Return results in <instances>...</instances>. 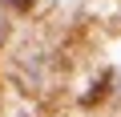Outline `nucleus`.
<instances>
[{
  "label": "nucleus",
  "mask_w": 121,
  "mask_h": 117,
  "mask_svg": "<svg viewBox=\"0 0 121 117\" xmlns=\"http://www.w3.org/2000/svg\"><path fill=\"white\" fill-rule=\"evenodd\" d=\"M105 93H109V77H101V81L93 85V93H85V105H97V101H101Z\"/></svg>",
  "instance_id": "1"
},
{
  "label": "nucleus",
  "mask_w": 121,
  "mask_h": 117,
  "mask_svg": "<svg viewBox=\"0 0 121 117\" xmlns=\"http://www.w3.org/2000/svg\"><path fill=\"white\" fill-rule=\"evenodd\" d=\"M4 40H8V20L0 16V44H4Z\"/></svg>",
  "instance_id": "3"
},
{
  "label": "nucleus",
  "mask_w": 121,
  "mask_h": 117,
  "mask_svg": "<svg viewBox=\"0 0 121 117\" xmlns=\"http://www.w3.org/2000/svg\"><path fill=\"white\" fill-rule=\"evenodd\" d=\"M8 4H12V8H16V12H28V8H32V4H36V0H8Z\"/></svg>",
  "instance_id": "2"
}]
</instances>
